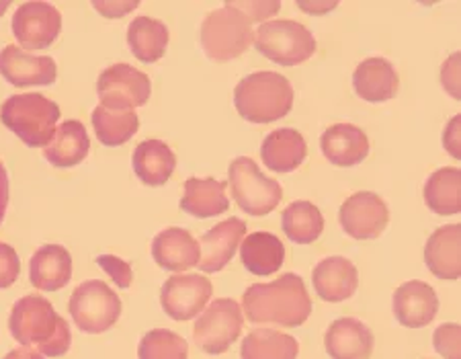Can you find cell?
Segmentation results:
<instances>
[{
  "instance_id": "6da1fadb",
  "label": "cell",
  "mask_w": 461,
  "mask_h": 359,
  "mask_svg": "<svg viewBox=\"0 0 461 359\" xmlns=\"http://www.w3.org/2000/svg\"><path fill=\"white\" fill-rule=\"evenodd\" d=\"M242 310L252 325L302 327L312 314L306 283L295 273H285L271 283H255L242 296Z\"/></svg>"
},
{
  "instance_id": "7a4b0ae2",
  "label": "cell",
  "mask_w": 461,
  "mask_h": 359,
  "mask_svg": "<svg viewBox=\"0 0 461 359\" xmlns=\"http://www.w3.org/2000/svg\"><path fill=\"white\" fill-rule=\"evenodd\" d=\"M234 105L247 122L271 124L292 111L294 88L279 72H255L236 85Z\"/></svg>"
},
{
  "instance_id": "3957f363",
  "label": "cell",
  "mask_w": 461,
  "mask_h": 359,
  "mask_svg": "<svg viewBox=\"0 0 461 359\" xmlns=\"http://www.w3.org/2000/svg\"><path fill=\"white\" fill-rule=\"evenodd\" d=\"M0 119L27 146L46 148L56 133L59 107L37 93L13 95L0 107Z\"/></svg>"
},
{
  "instance_id": "277c9868",
  "label": "cell",
  "mask_w": 461,
  "mask_h": 359,
  "mask_svg": "<svg viewBox=\"0 0 461 359\" xmlns=\"http://www.w3.org/2000/svg\"><path fill=\"white\" fill-rule=\"evenodd\" d=\"M255 41L252 23L228 3L210 13L202 23V48L215 62H228L242 56Z\"/></svg>"
},
{
  "instance_id": "5b68a950",
  "label": "cell",
  "mask_w": 461,
  "mask_h": 359,
  "mask_svg": "<svg viewBox=\"0 0 461 359\" xmlns=\"http://www.w3.org/2000/svg\"><path fill=\"white\" fill-rule=\"evenodd\" d=\"M255 48L275 64L295 66L314 56L316 37L295 21H267L255 32Z\"/></svg>"
},
{
  "instance_id": "8992f818",
  "label": "cell",
  "mask_w": 461,
  "mask_h": 359,
  "mask_svg": "<svg viewBox=\"0 0 461 359\" xmlns=\"http://www.w3.org/2000/svg\"><path fill=\"white\" fill-rule=\"evenodd\" d=\"M228 177L234 201L250 216L271 214L284 199L281 185L260 173L257 162L247 156H238L236 161L230 162Z\"/></svg>"
},
{
  "instance_id": "52a82bcc",
  "label": "cell",
  "mask_w": 461,
  "mask_h": 359,
  "mask_svg": "<svg viewBox=\"0 0 461 359\" xmlns=\"http://www.w3.org/2000/svg\"><path fill=\"white\" fill-rule=\"evenodd\" d=\"M122 300L105 281L80 283L70 298L72 320L83 333L99 335L109 331L122 317Z\"/></svg>"
},
{
  "instance_id": "ba28073f",
  "label": "cell",
  "mask_w": 461,
  "mask_h": 359,
  "mask_svg": "<svg viewBox=\"0 0 461 359\" xmlns=\"http://www.w3.org/2000/svg\"><path fill=\"white\" fill-rule=\"evenodd\" d=\"M244 314L234 300L220 298L207 306L193 328V339L205 354L220 355L232 347L242 333Z\"/></svg>"
},
{
  "instance_id": "9c48e42d",
  "label": "cell",
  "mask_w": 461,
  "mask_h": 359,
  "mask_svg": "<svg viewBox=\"0 0 461 359\" xmlns=\"http://www.w3.org/2000/svg\"><path fill=\"white\" fill-rule=\"evenodd\" d=\"M96 93L101 97L103 107L133 111L150 99L152 82L144 72L131 69L130 64H115L101 72L96 80Z\"/></svg>"
},
{
  "instance_id": "30bf717a",
  "label": "cell",
  "mask_w": 461,
  "mask_h": 359,
  "mask_svg": "<svg viewBox=\"0 0 461 359\" xmlns=\"http://www.w3.org/2000/svg\"><path fill=\"white\" fill-rule=\"evenodd\" d=\"M59 314L54 310L46 298L41 296H25L13 306L9 328L14 341L23 347L43 345L50 341L58 327Z\"/></svg>"
},
{
  "instance_id": "8fae6325",
  "label": "cell",
  "mask_w": 461,
  "mask_h": 359,
  "mask_svg": "<svg viewBox=\"0 0 461 359\" xmlns=\"http://www.w3.org/2000/svg\"><path fill=\"white\" fill-rule=\"evenodd\" d=\"M62 32V14L54 5L23 3L13 17V35L17 37L21 48L46 50L58 40Z\"/></svg>"
},
{
  "instance_id": "7c38bea8",
  "label": "cell",
  "mask_w": 461,
  "mask_h": 359,
  "mask_svg": "<svg viewBox=\"0 0 461 359\" xmlns=\"http://www.w3.org/2000/svg\"><path fill=\"white\" fill-rule=\"evenodd\" d=\"M213 294L212 281L197 273L173 275L160 290V304L173 320H191L205 310Z\"/></svg>"
},
{
  "instance_id": "4fadbf2b",
  "label": "cell",
  "mask_w": 461,
  "mask_h": 359,
  "mask_svg": "<svg viewBox=\"0 0 461 359\" xmlns=\"http://www.w3.org/2000/svg\"><path fill=\"white\" fill-rule=\"evenodd\" d=\"M339 220L348 236L357 241H374L388 226L390 212L377 193L359 191L340 206Z\"/></svg>"
},
{
  "instance_id": "5bb4252c",
  "label": "cell",
  "mask_w": 461,
  "mask_h": 359,
  "mask_svg": "<svg viewBox=\"0 0 461 359\" xmlns=\"http://www.w3.org/2000/svg\"><path fill=\"white\" fill-rule=\"evenodd\" d=\"M0 77L13 87H48L58 77L54 58L33 56L17 46L0 51Z\"/></svg>"
},
{
  "instance_id": "9a60e30c",
  "label": "cell",
  "mask_w": 461,
  "mask_h": 359,
  "mask_svg": "<svg viewBox=\"0 0 461 359\" xmlns=\"http://www.w3.org/2000/svg\"><path fill=\"white\" fill-rule=\"evenodd\" d=\"M247 236V224L240 218H230L220 222L218 226L207 230L202 236V259H199V269L205 273L221 272L230 261L234 259L238 246Z\"/></svg>"
},
{
  "instance_id": "2e32d148",
  "label": "cell",
  "mask_w": 461,
  "mask_h": 359,
  "mask_svg": "<svg viewBox=\"0 0 461 359\" xmlns=\"http://www.w3.org/2000/svg\"><path fill=\"white\" fill-rule=\"evenodd\" d=\"M438 310L435 290L425 281L412 280L402 283L393 294V314L398 323L408 328H420L433 323Z\"/></svg>"
},
{
  "instance_id": "e0dca14e",
  "label": "cell",
  "mask_w": 461,
  "mask_h": 359,
  "mask_svg": "<svg viewBox=\"0 0 461 359\" xmlns=\"http://www.w3.org/2000/svg\"><path fill=\"white\" fill-rule=\"evenodd\" d=\"M152 257L165 272H187L202 259V246L183 228H167L152 241Z\"/></svg>"
},
{
  "instance_id": "ac0fdd59",
  "label": "cell",
  "mask_w": 461,
  "mask_h": 359,
  "mask_svg": "<svg viewBox=\"0 0 461 359\" xmlns=\"http://www.w3.org/2000/svg\"><path fill=\"white\" fill-rule=\"evenodd\" d=\"M374 343V333L357 318L334 320L324 336L326 351L332 359H369Z\"/></svg>"
},
{
  "instance_id": "d6986e66",
  "label": "cell",
  "mask_w": 461,
  "mask_h": 359,
  "mask_svg": "<svg viewBox=\"0 0 461 359\" xmlns=\"http://www.w3.org/2000/svg\"><path fill=\"white\" fill-rule=\"evenodd\" d=\"M322 154L334 167H355L367 159V133L353 124H337L326 130L320 138Z\"/></svg>"
},
{
  "instance_id": "ffe728a7",
  "label": "cell",
  "mask_w": 461,
  "mask_h": 359,
  "mask_svg": "<svg viewBox=\"0 0 461 359\" xmlns=\"http://www.w3.org/2000/svg\"><path fill=\"white\" fill-rule=\"evenodd\" d=\"M425 263L438 280L461 278V226L437 228L425 246Z\"/></svg>"
},
{
  "instance_id": "44dd1931",
  "label": "cell",
  "mask_w": 461,
  "mask_h": 359,
  "mask_svg": "<svg viewBox=\"0 0 461 359\" xmlns=\"http://www.w3.org/2000/svg\"><path fill=\"white\" fill-rule=\"evenodd\" d=\"M312 281L324 302H343L359 288V273L348 259L329 257L316 265Z\"/></svg>"
},
{
  "instance_id": "7402d4cb",
  "label": "cell",
  "mask_w": 461,
  "mask_h": 359,
  "mask_svg": "<svg viewBox=\"0 0 461 359\" xmlns=\"http://www.w3.org/2000/svg\"><path fill=\"white\" fill-rule=\"evenodd\" d=\"M355 93L363 101L384 103L396 97L400 80L398 72L385 58H367L357 66L353 74Z\"/></svg>"
},
{
  "instance_id": "603a6c76",
  "label": "cell",
  "mask_w": 461,
  "mask_h": 359,
  "mask_svg": "<svg viewBox=\"0 0 461 359\" xmlns=\"http://www.w3.org/2000/svg\"><path fill=\"white\" fill-rule=\"evenodd\" d=\"M72 278V257L59 244H46L29 263V280L41 291L62 290Z\"/></svg>"
},
{
  "instance_id": "cb8c5ba5",
  "label": "cell",
  "mask_w": 461,
  "mask_h": 359,
  "mask_svg": "<svg viewBox=\"0 0 461 359\" xmlns=\"http://www.w3.org/2000/svg\"><path fill=\"white\" fill-rule=\"evenodd\" d=\"M306 140L300 132L292 128L271 132L260 148L265 167L275 170V173H292L306 161Z\"/></svg>"
},
{
  "instance_id": "d4e9b609",
  "label": "cell",
  "mask_w": 461,
  "mask_h": 359,
  "mask_svg": "<svg viewBox=\"0 0 461 359\" xmlns=\"http://www.w3.org/2000/svg\"><path fill=\"white\" fill-rule=\"evenodd\" d=\"M228 181L215 179L191 177L185 181V196L181 198V209L195 218H213L228 212L230 201L226 196Z\"/></svg>"
},
{
  "instance_id": "484cf974",
  "label": "cell",
  "mask_w": 461,
  "mask_h": 359,
  "mask_svg": "<svg viewBox=\"0 0 461 359\" xmlns=\"http://www.w3.org/2000/svg\"><path fill=\"white\" fill-rule=\"evenodd\" d=\"M240 259L247 272L267 278L284 265L285 246L271 232H252L240 243Z\"/></svg>"
},
{
  "instance_id": "4316f807",
  "label": "cell",
  "mask_w": 461,
  "mask_h": 359,
  "mask_svg": "<svg viewBox=\"0 0 461 359\" xmlns=\"http://www.w3.org/2000/svg\"><path fill=\"white\" fill-rule=\"evenodd\" d=\"M88 151H91V140H88L85 125L77 119H70L56 128L54 138L43 148V154L54 167L72 169L86 159Z\"/></svg>"
},
{
  "instance_id": "83f0119b",
  "label": "cell",
  "mask_w": 461,
  "mask_h": 359,
  "mask_svg": "<svg viewBox=\"0 0 461 359\" xmlns=\"http://www.w3.org/2000/svg\"><path fill=\"white\" fill-rule=\"evenodd\" d=\"M176 169V156L160 140H144L133 152V173L148 187L168 183Z\"/></svg>"
},
{
  "instance_id": "f1b7e54d",
  "label": "cell",
  "mask_w": 461,
  "mask_h": 359,
  "mask_svg": "<svg viewBox=\"0 0 461 359\" xmlns=\"http://www.w3.org/2000/svg\"><path fill=\"white\" fill-rule=\"evenodd\" d=\"M128 46L131 54L140 62L154 64L160 58H165L168 46V29L158 19L138 17L131 21L128 29Z\"/></svg>"
},
{
  "instance_id": "f546056e",
  "label": "cell",
  "mask_w": 461,
  "mask_h": 359,
  "mask_svg": "<svg viewBox=\"0 0 461 359\" xmlns=\"http://www.w3.org/2000/svg\"><path fill=\"white\" fill-rule=\"evenodd\" d=\"M425 201L430 212L453 216L461 212V170L445 167L435 170L425 185Z\"/></svg>"
},
{
  "instance_id": "4dcf8cb0",
  "label": "cell",
  "mask_w": 461,
  "mask_h": 359,
  "mask_svg": "<svg viewBox=\"0 0 461 359\" xmlns=\"http://www.w3.org/2000/svg\"><path fill=\"white\" fill-rule=\"evenodd\" d=\"M93 128L103 146L117 148L136 136L140 119L133 111L107 109L101 105L93 111Z\"/></svg>"
},
{
  "instance_id": "1f68e13d",
  "label": "cell",
  "mask_w": 461,
  "mask_h": 359,
  "mask_svg": "<svg viewBox=\"0 0 461 359\" xmlns=\"http://www.w3.org/2000/svg\"><path fill=\"white\" fill-rule=\"evenodd\" d=\"M300 345L294 336L271 328H257L242 341V359H295Z\"/></svg>"
},
{
  "instance_id": "d6a6232c",
  "label": "cell",
  "mask_w": 461,
  "mask_h": 359,
  "mask_svg": "<svg viewBox=\"0 0 461 359\" xmlns=\"http://www.w3.org/2000/svg\"><path fill=\"white\" fill-rule=\"evenodd\" d=\"M324 230L320 209L310 201H294L284 212V232L295 244H312Z\"/></svg>"
},
{
  "instance_id": "836d02e7",
  "label": "cell",
  "mask_w": 461,
  "mask_h": 359,
  "mask_svg": "<svg viewBox=\"0 0 461 359\" xmlns=\"http://www.w3.org/2000/svg\"><path fill=\"white\" fill-rule=\"evenodd\" d=\"M140 359H189V345L181 335L167 328L146 333L138 347Z\"/></svg>"
},
{
  "instance_id": "e575fe53",
  "label": "cell",
  "mask_w": 461,
  "mask_h": 359,
  "mask_svg": "<svg viewBox=\"0 0 461 359\" xmlns=\"http://www.w3.org/2000/svg\"><path fill=\"white\" fill-rule=\"evenodd\" d=\"M435 349L445 359H461V328L456 323L443 325L435 331Z\"/></svg>"
},
{
  "instance_id": "d590c367",
  "label": "cell",
  "mask_w": 461,
  "mask_h": 359,
  "mask_svg": "<svg viewBox=\"0 0 461 359\" xmlns=\"http://www.w3.org/2000/svg\"><path fill=\"white\" fill-rule=\"evenodd\" d=\"M96 265L105 272L111 280L115 281L117 288L128 290L133 281V272L128 261L113 257V255H101L96 257Z\"/></svg>"
},
{
  "instance_id": "8d00e7d4",
  "label": "cell",
  "mask_w": 461,
  "mask_h": 359,
  "mask_svg": "<svg viewBox=\"0 0 461 359\" xmlns=\"http://www.w3.org/2000/svg\"><path fill=\"white\" fill-rule=\"evenodd\" d=\"M70 343H72L70 327L62 317H59L54 335L50 336V341H46L43 345H40L37 349H40V354L46 355V357H62V355L68 354Z\"/></svg>"
},
{
  "instance_id": "74e56055",
  "label": "cell",
  "mask_w": 461,
  "mask_h": 359,
  "mask_svg": "<svg viewBox=\"0 0 461 359\" xmlns=\"http://www.w3.org/2000/svg\"><path fill=\"white\" fill-rule=\"evenodd\" d=\"M21 275V261L13 246L0 243V290L11 288Z\"/></svg>"
},
{
  "instance_id": "f35d334b",
  "label": "cell",
  "mask_w": 461,
  "mask_h": 359,
  "mask_svg": "<svg viewBox=\"0 0 461 359\" xmlns=\"http://www.w3.org/2000/svg\"><path fill=\"white\" fill-rule=\"evenodd\" d=\"M230 6H234L236 11H240L244 17H247L250 23H263L265 19H269L271 14L277 13L281 9V3H257V0H247V3H236V0H232L230 3Z\"/></svg>"
},
{
  "instance_id": "ab89813d",
  "label": "cell",
  "mask_w": 461,
  "mask_h": 359,
  "mask_svg": "<svg viewBox=\"0 0 461 359\" xmlns=\"http://www.w3.org/2000/svg\"><path fill=\"white\" fill-rule=\"evenodd\" d=\"M459 64H461V54H453L441 69V82H443V87L447 88L453 99H461Z\"/></svg>"
},
{
  "instance_id": "60d3db41",
  "label": "cell",
  "mask_w": 461,
  "mask_h": 359,
  "mask_svg": "<svg viewBox=\"0 0 461 359\" xmlns=\"http://www.w3.org/2000/svg\"><path fill=\"white\" fill-rule=\"evenodd\" d=\"M443 146L453 159H461V117H453L447 130L443 132Z\"/></svg>"
},
{
  "instance_id": "b9f144b4",
  "label": "cell",
  "mask_w": 461,
  "mask_h": 359,
  "mask_svg": "<svg viewBox=\"0 0 461 359\" xmlns=\"http://www.w3.org/2000/svg\"><path fill=\"white\" fill-rule=\"evenodd\" d=\"M93 6L103 14V17L122 19L123 14L138 9L140 3H136V0H133V3H93Z\"/></svg>"
},
{
  "instance_id": "7bdbcfd3",
  "label": "cell",
  "mask_w": 461,
  "mask_h": 359,
  "mask_svg": "<svg viewBox=\"0 0 461 359\" xmlns=\"http://www.w3.org/2000/svg\"><path fill=\"white\" fill-rule=\"evenodd\" d=\"M6 206H9V175H6L5 164L0 161V224L5 220Z\"/></svg>"
},
{
  "instance_id": "ee69618b",
  "label": "cell",
  "mask_w": 461,
  "mask_h": 359,
  "mask_svg": "<svg viewBox=\"0 0 461 359\" xmlns=\"http://www.w3.org/2000/svg\"><path fill=\"white\" fill-rule=\"evenodd\" d=\"M5 359H43V355L40 354V351H35V349L21 347V349L11 351L9 355H5Z\"/></svg>"
},
{
  "instance_id": "f6af8a7d",
  "label": "cell",
  "mask_w": 461,
  "mask_h": 359,
  "mask_svg": "<svg viewBox=\"0 0 461 359\" xmlns=\"http://www.w3.org/2000/svg\"><path fill=\"white\" fill-rule=\"evenodd\" d=\"M334 6H337V3H300V9H303V11H310V13H329V11H332Z\"/></svg>"
},
{
  "instance_id": "bcb514c9",
  "label": "cell",
  "mask_w": 461,
  "mask_h": 359,
  "mask_svg": "<svg viewBox=\"0 0 461 359\" xmlns=\"http://www.w3.org/2000/svg\"><path fill=\"white\" fill-rule=\"evenodd\" d=\"M9 6H11L9 0H3V3H0V17H3V14L6 13V9H9Z\"/></svg>"
}]
</instances>
